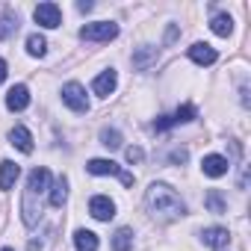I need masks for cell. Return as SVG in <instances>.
<instances>
[{"mask_svg":"<svg viewBox=\"0 0 251 251\" xmlns=\"http://www.w3.org/2000/svg\"><path fill=\"white\" fill-rule=\"evenodd\" d=\"M48 186H50V172L48 169H33L30 172V177H27V189L24 192H33V195H45L48 192Z\"/></svg>","mask_w":251,"mask_h":251,"instance_id":"cell-9","label":"cell"},{"mask_svg":"<svg viewBox=\"0 0 251 251\" xmlns=\"http://www.w3.org/2000/svg\"><path fill=\"white\" fill-rule=\"evenodd\" d=\"M3 80H6V62L0 59V83H3Z\"/></svg>","mask_w":251,"mask_h":251,"instance_id":"cell-29","label":"cell"},{"mask_svg":"<svg viewBox=\"0 0 251 251\" xmlns=\"http://www.w3.org/2000/svg\"><path fill=\"white\" fill-rule=\"evenodd\" d=\"M148 207L154 216H163V219H177L186 213V204L180 201V195L166 186V183H151L148 189Z\"/></svg>","mask_w":251,"mask_h":251,"instance_id":"cell-1","label":"cell"},{"mask_svg":"<svg viewBox=\"0 0 251 251\" xmlns=\"http://www.w3.org/2000/svg\"><path fill=\"white\" fill-rule=\"evenodd\" d=\"M112 251H133V230L130 227H118L112 236Z\"/></svg>","mask_w":251,"mask_h":251,"instance_id":"cell-18","label":"cell"},{"mask_svg":"<svg viewBox=\"0 0 251 251\" xmlns=\"http://www.w3.org/2000/svg\"><path fill=\"white\" fill-rule=\"evenodd\" d=\"M186 160H189V151H186V148H175V151L169 154V163H175V166H183Z\"/></svg>","mask_w":251,"mask_h":251,"instance_id":"cell-26","label":"cell"},{"mask_svg":"<svg viewBox=\"0 0 251 251\" xmlns=\"http://www.w3.org/2000/svg\"><path fill=\"white\" fill-rule=\"evenodd\" d=\"M210 30H213L216 36H230V33H233V18H230V15H216V18L210 21Z\"/></svg>","mask_w":251,"mask_h":251,"instance_id":"cell-22","label":"cell"},{"mask_svg":"<svg viewBox=\"0 0 251 251\" xmlns=\"http://www.w3.org/2000/svg\"><path fill=\"white\" fill-rule=\"evenodd\" d=\"M177 39V27H169V33H166V42H175Z\"/></svg>","mask_w":251,"mask_h":251,"instance_id":"cell-28","label":"cell"},{"mask_svg":"<svg viewBox=\"0 0 251 251\" xmlns=\"http://www.w3.org/2000/svg\"><path fill=\"white\" fill-rule=\"evenodd\" d=\"M195 115H198L195 106H192V103H183V106L175 109V115H163V118H157V121H154V130H166V127H175V124H186V121H192Z\"/></svg>","mask_w":251,"mask_h":251,"instance_id":"cell-4","label":"cell"},{"mask_svg":"<svg viewBox=\"0 0 251 251\" xmlns=\"http://www.w3.org/2000/svg\"><path fill=\"white\" fill-rule=\"evenodd\" d=\"M30 251H42V242H36V239H33V242H30Z\"/></svg>","mask_w":251,"mask_h":251,"instance_id":"cell-30","label":"cell"},{"mask_svg":"<svg viewBox=\"0 0 251 251\" xmlns=\"http://www.w3.org/2000/svg\"><path fill=\"white\" fill-rule=\"evenodd\" d=\"M6 106H9L12 112H21V109H27V106H30V89H27L24 83L12 86V89L6 92Z\"/></svg>","mask_w":251,"mask_h":251,"instance_id":"cell-8","label":"cell"},{"mask_svg":"<svg viewBox=\"0 0 251 251\" xmlns=\"http://www.w3.org/2000/svg\"><path fill=\"white\" fill-rule=\"evenodd\" d=\"M157 62V48H151V45H145V48H139L136 53H133V68L136 71H145L148 65H154Z\"/></svg>","mask_w":251,"mask_h":251,"instance_id":"cell-16","label":"cell"},{"mask_svg":"<svg viewBox=\"0 0 251 251\" xmlns=\"http://www.w3.org/2000/svg\"><path fill=\"white\" fill-rule=\"evenodd\" d=\"M33 18H36V24H42V27H48V30H53V27L62 24V12H59L56 3H39V6L33 9Z\"/></svg>","mask_w":251,"mask_h":251,"instance_id":"cell-5","label":"cell"},{"mask_svg":"<svg viewBox=\"0 0 251 251\" xmlns=\"http://www.w3.org/2000/svg\"><path fill=\"white\" fill-rule=\"evenodd\" d=\"M18 27H21L18 15H15V12H3V15H0V42L12 39V36L18 33Z\"/></svg>","mask_w":251,"mask_h":251,"instance_id":"cell-15","label":"cell"},{"mask_svg":"<svg viewBox=\"0 0 251 251\" xmlns=\"http://www.w3.org/2000/svg\"><path fill=\"white\" fill-rule=\"evenodd\" d=\"M27 53H30V56H45V53H48V42H45V36L33 33V36L27 39Z\"/></svg>","mask_w":251,"mask_h":251,"instance_id":"cell-23","label":"cell"},{"mask_svg":"<svg viewBox=\"0 0 251 251\" xmlns=\"http://www.w3.org/2000/svg\"><path fill=\"white\" fill-rule=\"evenodd\" d=\"M189 59L198 62V65H213V62L219 59V53H216V48H210V45H204V42H195V45L189 48Z\"/></svg>","mask_w":251,"mask_h":251,"instance_id":"cell-12","label":"cell"},{"mask_svg":"<svg viewBox=\"0 0 251 251\" xmlns=\"http://www.w3.org/2000/svg\"><path fill=\"white\" fill-rule=\"evenodd\" d=\"M65 198H68V177L59 175L56 183H53V189H50V207H62Z\"/></svg>","mask_w":251,"mask_h":251,"instance_id":"cell-19","label":"cell"},{"mask_svg":"<svg viewBox=\"0 0 251 251\" xmlns=\"http://www.w3.org/2000/svg\"><path fill=\"white\" fill-rule=\"evenodd\" d=\"M100 145L109 148V151L121 148V133H118L115 127H103V130H100Z\"/></svg>","mask_w":251,"mask_h":251,"instance_id":"cell-24","label":"cell"},{"mask_svg":"<svg viewBox=\"0 0 251 251\" xmlns=\"http://www.w3.org/2000/svg\"><path fill=\"white\" fill-rule=\"evenodd\" d=\"M115 86H118V74H115L112 68L100 71V74L95 77V83H92V89H95V95H98V98H109V95L115 92Z\"/></svg>","mask_w":251,"mask_h":251,"instance_id":"cell-7","label":"cell"},{"mask_svg":"<svg viewBox=\"0 0 251 251\" xmlns=\"http://www.w3.org/2000/svg\"><path fill=\"white\" fill-rule=\"evenodd\" d=\"M9 142H12L18 151H24V154H33V133H30L27 127H21V124L9 130Z\"/></svg>","mask_w":251,"mask_h":251,"instance_id":"cell-14","label":"cell"},{"mask_svg":"<svg viewBox=\"0 0 251 251\" xmlns=\"http://www.w3.org/2000/svg\"><path fill=\"white\" fill-rule=\"evenodd\" d=\"M74 245H77V251H98V233H92V230H77V233H74Z\"/></svg>","mask_w":251,"mask_h":251,"instance_id":"cell-20","label":"cell"},{"mask_svg":"<svg viewBox=\"0 0 251 251\" xmlns=\"http://www.w3.org/2000/svg\"><path fill=\"white\" fill-rule=\"evenodd\" d=\"M115 36H118V24H112V21H95L80 30L83 42H112Z\"/></svg>","mask_w":251,"mask_h":251,"instance_id":"cell-2","label":"cell"},{"mask_svg":"<svg viewBox=\"0 0 251 251\" xmlns=\"http://www.w3.org/2000/svg\"><path fill=\"white\" fill-rule=\"evenodd\" d=\"M62 103L65 106H71L74 112H86L89 109V98H86V89L80 86V83H65L62 86Z\"/></svg>","mask_w":251,"mask_h":251,"instance_id":"cell-3","label":"cell"},{"mask_svg":"<svg viewBox=\"0 0 251 251\" xmlns=\"http://www.w3.org/2000/svg\"><path fill=\"white\" fill-rule=\"evenodd\" d=\"M201 169H204L207 177H222V175H227L230 163H227L225 157H219V154H207V157L201 160Z\"/></svg>","mask_w":251,"mask_h":251,"instance_id":"cell-10","label":"cell"},{"mask_svg":"<svg viewBox=\"0 0 251 251\" xmlns=\"http://www.w3.org/2000/svg\"><path fill=\"white\" fill-rule=\"evenodd\" d=\"M89 213H92L98 222H109V219L115 216V201L106 198V195H95V198L89 201Z\"/></svg>","mask_w":251,"mask_h":251,"instance_id":"cell-6","label":"cell"},{"mask_svg":"<svg viewBox=\"0 0 251 251\" xmlns=\"http://www.w3.org/2000/svg\"><path fill=\"white\" fill-rule=\"evenodd\" d=\"M77 9H80V12H92V3H89V0H80Z\"/></svg>","mask_w":251,"mask_h":251,"instance_id":"cell-27","label":"cell"},{"mask_svg":"<svg viewBox=\"0 0 251 251\" xmlns=\"http://www.w3.org/2000/svg\"><path fill=\"white\" fill-rule=\"evenodd\" d=\"M3 251H15V248H3Z\"/></svg>","mask_w":251,"mask_h":251,"instance_id":"cell-31","label":"cell"},{"mask_svg":"<svg viewBox=\"0 0 251 251\" xmlns=\"http://www.w3.org/2000/svg\"><path fill=\"white\" fill-rule=\"evenodd\" d=\"M86 169H89V175H115V177H121V169L112 163V160H89L86 163Z\"/></svg>","mask_w":251,"mask_h":251,"instance_id":"cell-17","label":"cell"},{"mask_svg":"<svg viewBox=\"0 0 251 251\" xmlns=\"http://www.w3.org/2000/svg\"><path fill=\"white\" fill-rule=\"evenodd\" d=\"M204 207H207L210 213H225V210H227V201L222 198L219 189H210V192L204 195Z\"/></svg>","mask_w":251,"mask_h":251,"instance_id":"cell-21","label":"cell"},{"mask_svg":"<svg viewBox=\"0 0 251 251\" xmlns=\"http://www.w3.org/2000/svg\"><path fill=\"white\" fill-rule=\"evenodd\" d=\"M201 242L207 248H225L230 242V233H227V227H204L201 230Z\"/></svg>","mask_w":251,"mask_h":251,"instance_id":"cell-11","label":"cell"},{"mask_svg":"<svg viewBox=\"0 0 251 251\" xmlns=\"http://www.w3.org/2000/svg\"><path fill=\"white\" fill-rule=\"evenodd\" d=\"M18 175H21V166L18 163H12V160H3L0 163V189H12L15 186V180H18Z\"/></svg>","mask_w":251,"mask_h":251,"instance_id":"cell-13","label":"cell"},{"mask_svg":"<svg viewBox=\"0 0 251 251\" xmlns=\"http://www.w3.org/2000/svg\"><path fill=\"white\" fill-rule=\"evenodd\" d=\"M124 157H127V163H130V166H136V163H142V160H145V151H142L139 145H130L127 151H124Z\"/></svg>","mask_w":251,"mask_h":251,"instance_id":"cell-25","label":"cell"}]
</instances>
